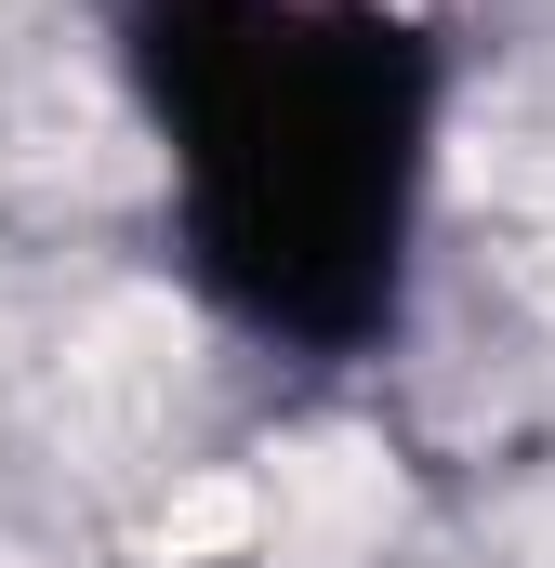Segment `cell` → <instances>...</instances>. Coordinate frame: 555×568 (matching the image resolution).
Wrapping results in <instances>:
<instances>
[{
    "label": "cell",
    "instance_id": "obj_1",
    "mask_svg": "<svg viewBox=\"0 0 555 568\" xmlns=\"http://www.w3.org/2000/svg\"><path fill=\"white\" fill-rule=\"evenodd\" d=\"M384 0H159L133 80L185 185L199 278L239 317L344 344L397 304L436 172V80Z\"/></svg>",
    "mask_w": 555,
    "mask_h": 568
}]
</instances>
